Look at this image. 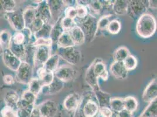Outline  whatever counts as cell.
Instances as JSON below:
<instances>
[{
	"label": "cell",
	"mask_w": 157,
	"mask_h": 117,
	"mask_svg": "<svg viewBox=\"0 0 157 117\" xmlns=\"http://www.w3.org/2000/svg\"><path fill=\"white\" fill-rule=\"evenodd\" d=\"M71 115L73 117H100V106L93 91H85L81 95L78 108Z\"/></svg>",
	"instance_id": "6da1fadb"
},
{
	"label": "cell",
	"mask_w": 157,
	"mask_h": 117,
	"mask_svg": "<svg viewBox=\"0 0 157 117\" xmlns=\"http://www.w3.org/2000/svg\"><path fill=\"white\" fill-rule=\"evenodd\" d=\"M157 21L150 13H145L138 18L136 32L139 36L147 39L153 36L157 31Z\"/></svg>",
	"instance_id": "7a4b0ae2"
},
{
	"label": "cell",
	"mask_w": 157,
	"mask_h": 117,
	"mask_svg": "<svg viewBox=\"0 0 157 117\" xmlns=\"http://www.w3.org/2000/svg\"><path fill=\"white\" fill-rule=\"evenodd\" d=\"M98 18L88 15L83 20H75L78 26L81 28L85 35L86 40L92 41L96 37L97 32Z\"/></svg>",
	"instance_id": "3957f363"
},
{
	"label": "cell",
	"mask_w": 157,
	"mask_h": 117,
	"mask_svg": "<svg viewBox=\"0 0 157 117\" xmlns=\"http://www.w3.org/2000/svg\"><path fill=\"white\" fill-rule=\"evenodd\" d=\"M57 54L60 58L63 59L69 65L75 66L78 65L82 59V53L76 46L66 48L57 47Z\"/></svg>",
	"instance_id": "277c9868"
},
{
	"label": "cell",
	"mask_w": 157,
	"mask_h": 117,
	"mask_svg": "<svg viewBox=\"0 0 157 117\" xmlns=\"http://www.w3.org/2000/svg\"><path fill=\"white\" fill-rule=\"evenodd\" d=\"M52 51V47L46 46H39L35 47L33 58V69L36 70L42 67L46 61L51 57Z\"/></svg>",
	"instance_id": "5b68a950"
},
{
	"label": "cell",
	"mask_w": 157,
	"mask_h": 117,
	"mask_svg": "<svg viewBox=\"0 0 157 117\" xmlns=\"http://www.w3.org/2000/svg\"><path fill=\"white\" fill-rule=\"evenodd\" d=\"M131 0L128 1V9L127 14L133 19L138 18L144 13H147L148 7V1Z\"/></svg>",
	"instance_id": "8992f818"
},
{
	"label": "cell",
	"mask_w": 157,
	"mask_h": 117,
	"mask_svg": "<svg viewBox=\"0 0 157 117\" xmlns=\"http://www.w3.org/2000/svg\"><path fill=\"white\" fill-rule=\"evenodd\" d=\"M76 70L69 64L60 66L54 72L55 77L64 83L73 80L76 77Z\"/></svg>",
	"instance_id": "52a82bcc"
},
{
	"label": "cell",
	"mask_w": 157,
	"mask_h": 117,
	"mask_svg": "<svg viewBox=\"0 0 157 117\" xmlns=\"http://www.w3.org/2000/svg\"><path fill=\"white\" fill-rule=\"evenodd\" d=\"M5 17L16 32H21L25 28L23 11L15 10L11 13H6Z\"/></svg>",
	"instance_id": "ba28073f"
},
{
	"label": "cell",
	"mask_w": 157,
	"mask_h": 117,
	"mask_svg": "<svg viewBox=\"0 0 157 117\" xmlns=\"http://www.w3.org/2000/svg\"><path fill=\"white\" fill-rule=\"evenodd\" d=\"M16 78L20 83L28 85L33 78V67L25 62H22L18 69L16 71Z\"/></svg>",
	"instance_id": "9c48e42d"
},
{
	"label": "cell",
	"mask_w": 157,
	"mask_h": 117,
	"mask_svg": "<svg viewBox=\"0 0 157 117\" xmlns=\"http://www.w3.org/2000/svg\"><path fill=\"white\" fill-rule=\"evenodd\" d=\"M41 117H55L58 111L57 103L52 100H48L38 106Z\"/></svg>",
	"instance_id": "30bf717a"
},
{
	"label": "cell",
	"mask_w": 157,
	"mask_h": 117,
	"mask_svg": "<svg viewBox=\"0 0 157 117\" xmlns=\"http://www.w3.org/2000/svg\"><path fill=\"white\" fill-rule=\"evenodd\" d=\"M36 15L44 21L45 24L53 25L55 23L49 7L46 1H42L36 7Z\"/></svg>",
	"instance_id": "8fae6325"
},
{
	"label": "cell",
	"mask_w": 157,
	"mask_h": 117,
	"mask_svg": "<svg viewBox=\"0 0 157 117\" xmlns=\"http://www.w3.org/2000/svg\"><path fill=\"white\" fill-rule=\"evenodd\" d=\"M46 1L50 8L53 21L54 23H55L60 18L63 17L62 15H63V12L66 7L63 1L49 0Z\"/></svg>",
	"instance_id": "7c38bea8"
},
{
	"label": "cell",
	"mask_w": 157,
	"mask_h": 117,
	"mask_svg": "<svg viewBox=\"0 0 157 117\" xmlns=\"http://www.w3.org/2000/svg\"><path fill=\"white\" fill-rule=\"evenodd\" d=\"M2 58L5 65L10 70L16 72L20 67L22 60L15 56L9 49L2 51Z\"/></svg>",
	"instance_id": "4fadbf2b"
},
{
	"label": "cell",
	"mask_w": 157,
	"mask_h": 117,
	"mask_svg": "<svg viewBox=\"0 0 157 117\" xmlns=\"http://www.w3.org/2000/svg\"><path fill=\"white\" fill-rule=\"evenodd\" d=\"M81 95L78 92H73L66 97L63 101V107L71 114H73L78 108L80 102Z\"/></svg>",
	"instance_id": "5bb4252c"
},
{
	"label": "cell",
	"mask_w": 157,
	"mask_h": 117,
	"mask_svg": "<svg viewBox=\"0 0 157 117\" xmlns=\"http://www.w3.org/2000/svg\"><path fill=\"white\" fill-rule=\"evenodd\" d=\"M142 99L144 102L148 104L157 99V78H153L145 87L142 95Z\"/></svg>",
	"instance_id": "9a60e30c"
},
{
	"label": "cell",
	"mask_w": 157,
	"mask_h": 117,
	"mask_svg": "<svg viewBox=\"0 0 157 117\" xmlns=\"http://www.w3.org/2000/svg\"><path fill=\"white\" fill-rule=\"evenodd\" d=\"M110 72L115 78L118 80H124L127 78L128 73L123 62L114 61L110 67Z\"/></svg>",
	"instance_id": "2e32d148"
},
{
	"label": "cell",
	"mask_w": 157,
	"mask_h": 117,
	"mask_svg": "<svg viewBox=\"0 0 157 117\" xmlns=\"http://www.w3.org/2000/svg\"><path fill=\"white\" fill-rule=\"evenodd\" d=\"M93 72L98 79L101 78L103 81H107L109 79V73L107 70L105 63L101 58H96L94 59Z\"/></svg>",
	"instance_id": "e0dca14e"
},
{
	"label": "cell",
	"mask_w": 157,
	"mask_h": 117,
	"mask_svg": "<svg viewBox=\"0 0 157 117\" xmlns=\"http://www.w3.org/2000/svg\"><path fill=\"white\" fill-rule=\"evenodd\" d=\"M94 60L92 62L90 65L87 68L86 72L85 80L86 83L91 87L92 91H96L100 89L98 84V78L95 76L93 72V66Z\"/></svg>",
	"instance_id": "ac0fdd59"
},
{
	"label": "cell",
	"mask_w": 157,
	"mask_h": 117,
	"mask_svg": "<svg viewBox=\"0 0 157 117\" xmlns=\"http://www.w3.org/2000/svg\"><path fill=\"white\" fill-rule=\"evenodd\" d=\"M65 83L60 81L58 78L55 77L51 85L42 87L41 92L44 94L51 95L58 93L62 91L64 87Z\"/></svg>",
	"instance_id": "d6986e66"
},
{
	"label": "cell",
	"mask_w": 157,
	"mask_h": 117,
	"mask_svg": "<svg viewBox=\"0 0 157 117\" xmlns=\"http://www.w3.org/2000/svg\"><path fill=\"white\" fill-rule=\"evenodd\" d=\"M69 32L75 46L82 45L85 43V35L80 26L76 25L73 27Z\"/></svg>",
	"instance_id": "ffe728a7"
},
{
	"label": "cell",
	"mask_w": 157,
	"mask_h": 117,
	"mask_svg": "<svg viewBox=\"0 0 157 117\" xmlns=\"http://www.w3.org/2000/svg\"><path fill=\"white\" fill-rule=\"evenodd\" d=\"M36 97L28 90L24 91L17 104V110L25 108L29 105L35 104Z\"/></svg>",
	"instance_id": "44dd1931"
},
{
	"label": "cell",
	"mask_w": 157,
	"mask_h": 117,
	"mask_svg": "<svg viewBox=\"0 0 157 117\" xmlns=\"http://www.w3.org/2000/svg\"><path fill=\"white\" fill-rule=\"evenodd\" d=\"M36 73L37 78L40 81L43 87L51 85L55 78L54 73L46 72L43 67L37 69Z\"/></svg>",
	"instance_id": "7402d4cb"
},
{
	"label": "cell",
	"mask_w": 157,
	"mask_h": 117,
	"mask_svg": "<svg viewBox=\"0 0 157 117\" xmlns=\"http://www.w3.org/2000/svg\"><path fill=\"white\" fill-rule=\"evenodd\" d=\"M87 9L89 14L93 17L97 18L100 16L104 11L103 6L101 1L93 0L89 1V3L87 5Z\"/></svg>",
	"instance_id": "603a6c76"
},
{
	"label": "cell",
	"mask_w": 157,
	"mask_h": 117,
	"mask_svg": "<svg viewBox=\"0 0 157 117\" xmlns=\"http://www.w3.org/2000/svg\"><path fill=\"white\" fill-rule=\"evenodd\" d=\"M117 18L115 17V15L109 13L103 15L99 17L97 22V32L96 36L98 35V33L103 32L105 31H107V28L111 20Z\"/></svg>",
	"instance_id": "cb8c5ba5"
},
{
	"label": "cell",
	"mask_w": 157,
	"mask_h": 117,
	"mask_svg": "<svg viewBox=\"0 0 157 117\" xmlns=\"http://www.w3.org/2000/svg\"><path fill=\"white\" fill-rule=\"evenodd\" d=\"M23 16L25 22V26L31 30L33 22L36 17V7L29 6L23 11Z\"/></svg>",
	"instance_id": "d4e9b609"
},
{
	"label": "cell",
	"mask_w": 157,
	"mask_h": 117,
	"mask_svg": "<svg viewBox=\"0 0 157 117\" xmlns=\"http://www.w3.org/2000/svg\"><path fill=\"white\" fill-rule=\"evenodd\" d=\"M128 9V1L117 0L114 1L112 11L114 15L121 16L127 14Z\"/></svg>",
	"instance_id": "484cf974"
},
{
	"label": "cell",
	"mask_w": 157,
	"mask_h": 117,
	"mask_svg": "<svg viewBox=\"0 0 157 117\" xmlns=\"http://www.w3.org/2000/svg\"><path fill=\"white\" fill-rule=\"evenodd\" d=\"M60 57L57 53L53 54L43 66V68L46 72L54 73L59 67Z\"/></svg>",
	"instance_id": "4316f807"
},
{
	"label": "cell",
	"mask_w": 157,
	"mask_h": 117,
	"mask_svg": "<svg viewBox=\"0 0 157 117\" xmlns=\"http://www.w3.org/2000/svg\"><path fill=\"white\" fill-rule=\"evenodd\" d=\"M57 47L66 48L75 46L69 31H64L60 36L56 43Z\"/></svg>",
	"instance_id": "83f0119b"
},
{
	"label": "cell",
	"mask_w": 157,
	"mask_h": 117,
	"mask_svg": "<svg viewBox=\"0 0 157 117\" xmlns=\"http://www.w3.org/2000/svg\"><path fill=\"white\" fill-rule=\"evenodd\" d=\"M93 92L98 99L100 108L102 107H109V103L111 99L110 94L102 91L100 89Z\"/></svg>",
	"instance_id": "f1b7e54d"
},
{
	"label": "cell",
	"mask_w": 157,
	"mask_h": 117,
	"mask_svg": "<svg viewBox=\"0 0 157 117\" xmlns=\"http://www.w3.org/2000/svg\"><path fill=\"white\" fill-rule=\"evenodd\" d=\"M52 25L49 24H44L42 27L37 32L33 33V35L35 40L37 39H47L51 36Z\"/></svg>",
	"instance_id": "f546056e"
},
{
	"label": "cell",
	"mask_w": 157,
	"mask_h": 117,
	"mask_svg": "<svg viewBox=\"0 0 157 117\" xmlns=\"http://www.w3.org/2000/svg\"><path fill=\"white\" fill-rule=\"evenodd\" d=\"M20 98L18 94L16 92H8L5 97V102L7 105L6 106L17 110V104L20 100Z\"/></svg>",
	"instance_id": "4dcf8cb0"
},
{
	"label": "cell",
	"mask_w": 157,
	"mask_h": 117,
	"mask_svg": "<svg viewBox=\"0 0 157 117\" xmlns=\"http://www.w3.org/2000/svg\"><path fill=\"white\" fill-rule=\"evenodd\" d=\"M25 47L24 45H15L10 41L8 49L15 56L24 62L25 60Z\"/></svg>",
	"instance_id": "1f68e13d"
},
{
	"label": "cell",
	"mask_w": 157,
	"mask_h": 117,
	"mask_svg": "<svg viewBox=\"0 0 157 117\" xmlns=\"http://www.w3.org/2000/svg\"><path fill=\"white\" fill-rule=\"evenodd\" d=\"M61 18H60L56 22H55L53 24L52 28L50 38L52 40L53 45H55V44L56 45L60 36L65 31L61 26V24H60Z\"/></svg>",
	"instance_id": "d6a6232c"
},
{
	"label": "cell",
	"mask_w": 157,
	"mask_h": 117,
	"mask_svg": "<svg viewBox=\"0 0 157 117\" xmlns=\"http://www.w3.org/2000/svg\"><path fill=\"white\" fill-rule=\"evenodd\" d=\"M130 53L129 49L125 46H121L113 53V59L114 62H123Z\"/></svg>",
	"instance_id": "836d02e7"
},
{
	"label": "cell",
	"mask_w": 157,
	"mask_h": 117,
	"mask_svg": "<svg viewBox=\"0 0 157 117\" xmlns=\"http://www.w3.org/2000/svg\"><path fill=\"white\" fill-rule=\"evenodd\" d=\"M124 108L129 112L133 113L134 111L137 110L138 108L137 100L132 96H127L123 98Z\"/></svg>",
	"instance_id": "e575fe53"
},
{
	"label": "cell",
	"mask_w": 157,
	"mask_h": 117,
	"mask_svg": "<svg viewBox=\"0 0 157 117\" xmlns=\"http://www.w3.org/2000/svg\"><path fill=\"white\" fill-rule=\"evenodd\" d=\"M139 117H157V99L150 103Z\"/></svg>",
	"instance_id": "d590c367"
},
{
	"label": "cell",
	"mask_w": 157,
	"mask_h": 117,
	"mask_svg": "<svg viewBox=\"0 0 157 117\" xmlns=\"http://www.w3.org/2000/svg\"><path fill=\"white\" fill-rule=\"evenodd\" d=\"M109 107L114 112L117 114L123 110L124 109L123 98L118 97L111 98L109 103Z\"/></svg>",
	"instance_id": "8d00e7d4"
},
{
	"label": "cell",
	"mask_w": 157,
	"mask_h": 117,
	"mask_svg": "<svg viewBox=\"0 0 157 117\" xmlns=\"http://www.w3.org/2000/svg\"><path fill=\"white\" fill-rule=\"evenodd\" d=\"M43 85L37 77H33L28 83V90L37 96L41 92Z\"/></svg>",
	"instance_id": "74e56055"
},
{
	"label": "cell",
	"mask_w": 157,
	"mask_h": 117,
	"mask_svg": "<svg viewBox=\"0 0 157 117\" xmlns=\"http://www.w3.org/2000/svg\"><path fill=\"white\" fill-rule=\"evenodd\" d=\"M11 39V35L8 30H3L0 32V45L2 51L8 49Z\"/></svg>",
	"instance_id": "f35d334b"
},
{
	"label": "cell",
	"mask_w": 157,
	"mask_h": 117,
	"mask_svg": "<svg viewBox=\"0 0 157 117\" xmlns=\"http://www.w3.org/2000/svg\"><path fill=\"white\" fill-rule=\"evenodd\" d=\"M121 29V24L120 20H118L117 18L111 20L107 28V31L113 35L118 34Z\"/></svg>",
	"instance_id": "ab89813d"
},
{
	"label": "cell",
	"mask_w": 157,
	"mask_h": 117,
	"mask_svg": "<svg viewBox=\"0 0 157 117\" xmlns=\"http://www.w3.org/2000/svg\"><path fill=\"white\" fill-rule=\"evenodd\" d=\"M125 68L129 72L132 71L137 68L138 65V61L137 58L132 55L130 54L124 60L123 62Z\"/></svg>",
	"instance_id": "60d3db41"
},
{
	"label": "cell",
	"mask_w": 157,
	"mask_h": 117,
	"mask_svg": "<svg viewBox=\"0 0 157 117\" xmlns=\"http://www.w3.org/2000/svg\"><path fill=\"white\" fill-rule=\"evenodd\" d=\"M1 11L6 13H11L15 10L16 2L13 0H2L0 1Z\"/></svg>",
	"instance_id": "b9f144b4"
},
{
	"label": "cell",
	"mask_w": 157,
	"mask_h": 117,
	"mask_svg": "<svg viewBox=\"0 0 157 117\" xmlns=\"http://www.w3.org/2000/svg\"><path fill=\"white\" fill-rule=\"evenodd\" d=\"M77 17L75 20H83L89 15L88 9L87 6L80 3H78L77 1V5L75 7Z\"/></svg>",
	"instance_id": "7bdbcfd3"
},
{
	"label": "cell",
	"mask_w": 157,
	"mask_h": 117,
	"mask_svg": "<svg viewBox=\"0 0 157 117\" xmlns=\"http://www.w3.org/2000/svg\"><path fill=\"white\" fill-rule=\"evenodd\" d=\"M61 26L65 31H69L73 27L78 25L76 21L68 17H63L60 20Z\"/></svg>",
	"instance_id": "ee69618b"
},
{
	"label": "cell",
	"mask_w": 157,
	"mask_h": 117,
	"mask_svg": "<svg viewBox=\"0 0 157 117\" xmlns=\"http://www.w3.org/2000/svg\"><path fill=\"white\" fill-rule=\"evenodd\" d=\"M11 42L15 45H26V40L24 34L22 31L15 32L11 36Z\"/></svg>",
	"instance_id": "f6af8a7d"
},
{
	"label": "cell",
	"mask_w": 157,
	"mask_h": 117,
	"mask_svg": "<svg viewBox=\"0 0 157 117\" xmlns=\"http://www.w3.org/2000/svg\"><path fill=\"white\" fill-rule=\"evenodd\" d=\"M1 116L2 117H18L17 110L6 106L1 111Z\"/></svg>",
	"instance_id": "bcb514c9"
},
{
	"label": "cell",
	"mask_w": 157,
	"mask_h": 117,
	"mask_svg": "<svg viewBox=\"0 0 157 117\" xmlns=\"http://www.w3.org/2000/svg\"><path fill=\"white\" fill-rule=\"evenodd\" d=\"M33 45L35 47L39 46H50L52 47L53 42L51 38H47V39H37L35 40V41L33 42Z\"/></svg>",
	"instance_id": "7dc6e473"
},
{
	"label": "cell",
	"mask_w": 157,
	"mask_h": 117,
	"mask_svg": "<svg viewBox=\"0 0 157 117\" xmlns=\"http://www.w3.org/2000/svg\"><path fill=\"white\" fill-rule=\"evenodd\" d=\"M44 24L45 23L44 22V21L41 20L38 16H37L36 15L35 19L33 22V25H32L31 29V31H32L33 33H34L37 32L38 31H39V29L44 25Z\"/></svg>",
	"instance_id": "c3c4849f"
},
{
	"label": "cell",
	"mask_w": 157,
	"mask_h": 117,
	"mask_svg": "<svg viewBox=\"0 0 157 117\" xmlns=\"http://www.w3.org/2000/svg\"><path fill=\"white\" fill-rule=\"evenodd\" d=\"M63 17H68L72 20H75L77 17L75 7H66L63 12Z\"/></svg>",
	"instance_id": "681fc988"
},
{
	"label": "cell",
	"mask_w": 157,
	"mask_h": 117,
	"mask_svg": "<svg viewBox=\"0 0 157 117\" xmlns=\"http://www.w3.org/2000/svg\"><path fill=\"white\" fill-rule=\"evenodd\" d=\"M114 112L109 107H102L100 108V115L102 117H112Z\"/></svg>",
	"instance_id": "f907efd6"
},
{
	"label": "cell",
	"mask_w": 157,
	"mask_h": 117,
	"mask_svg": "<svg viewBox=\"0 0 157 117\" xmlns=\"http://www.w3.org/2000/svg\"><path fill=\"white\" fill-rule=\"evenodd\" d=\"M115 1H101L104 10L106 9L107 11H111L113 10V4Z\"/></svg>",
	"instance_id": "816d5d0a"
},
{
	"label": "cell",
	"mask_w": 157,
	"mask_h": 117,
	"mask_svg": "<svg viewBox=\"0 0 157 117\" xmlns=\"http://www.w3.org/2000/svg\"><path fill=\"white\" fill-rule=\"evenodd\" d=\"M4 82L8 85H13L15 83V78L11 74H7L3 77Z\"/></svg>",
	"instance_id": "f5cc1de1"
},
{
	"label": "cell",
	"mask_w": 157,
	"mask_h": 117,
	"mask_svg": "<svg viewBox=\"0 0 157 117\" xmlns=\"http://www.w3.org/2000/svg\"><path fill=\"white\" fill-rule=\"evenodd\" d=\"M117 114L119 117H133V114L132 112L125 109L117 113Z\"/></svg>",
	"instance_id": "db71d44e"
},
{
	"label": "cell",
	"mask_w": 157,
	"mask_h": 117,
	"mask_svg": "<svg viewBox=\"0 0 157 117\" xmlns=\"http://www.w3.org/2000/svg\"><path fill=\"white\" fill-rule=\"evenodd\" d=\"M29 117H41L40 114L39 113V109L38 108V106L34 107L33 111H32V113Z\"/></svg>",
	"instance_id": "11a10c76"
},
{
	"label": "cell",
	"mask_w": 157,
	"mask_h": 117,
	"mask_svg": "<svg viewBox=\"0 0 157 117\" xmlns=\"http://www.w3.org/2000/svg\"><path fill=\"white\" fill-rule=\"evenodd\" d=\"M157 1H148V7L151 9H157Z\"/></svg>",
	"instance_id": "9f6ffc18"
},
{
	"label": "cell",
	"mask_w": 157,
	"mask_h": 117,
	"mask_svg": "<svg viewBox=\"0 0 157 117\" xmlns=\"http://www.w3.org/2000/svg\"><path fill=\"white\" fill-rule=\"evenodd\" d=\"M118 117V115L117 114V113H115V112H114V114H113V117Z\"/></svg>",
	"instance_id": "6f0895ef"
},
{
	"label": "cell",
	"mask_w": 157,
	"mask_h": 117,
	"mask_svg": "<svg viewBox=\"0 0 157 117\" xmlns=\"http://www.w3.org/2000/svg\"><path fill=\"white\" fill-rule=\"evenodd\" d=\"M1 49V45H0V49Z\"/></svg>",
	"instance_id": "680465c9"
},
{
	"label": "cell",
	"mask_w": 157,
	"mask_h": 117,
	"mask_svg": "<svg viewBox=\"0 0 157 117\" xmlns=\"http://www.w3.org/2000/svg\"><path fill=\"white\" fill-rule=\"evenodd\" d=\"M71 117H73V116H72V115H71Z\"/></svg>",
	"instance_id": "91938a15"
},
{
	"label": "cell",
	"mask_w": 157,
	"mask_h": 117,
	"mask_svg": "<svg viewBox=\"0 0 157 117\" xmlns=\"http://www.w3.org/2000/svg\"><path fill=\"white\" fill-rule=\"evenodd\" d=\"M0 117H2V116H1V115H0Z\"/></svg>",
	"instance_id": "94428289"
}]
</instances>
